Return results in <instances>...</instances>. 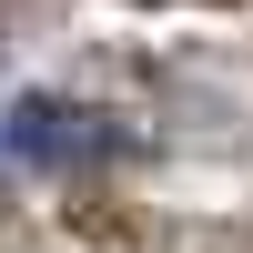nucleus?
<instances>
[{"instance_id":"nucleus-1","label":"nucleus","mask_w":253,"mask_h":253,"mask_svg":"<svg viewBox=\"0 0 253 253\" xmlns=\"http://www.w3.org/2000/svg\"><path fill=\"white\" fill-rule=\"evenodd\" d=\"M0 142H10V162H91L101 152V122L71 112V101H20Z\"/></svg>"}]
</instances>
